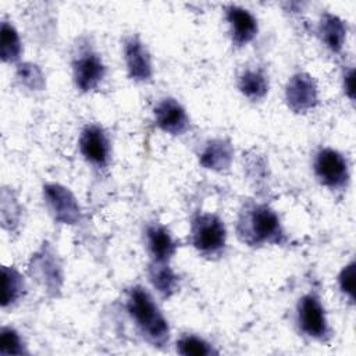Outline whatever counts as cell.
<instances>
[{
    "instance_id": "6da1fadb",
    "label": "cell",
    "mask_w": 356,
    "mask_h": 356,
    "mask_svg": "<svg viewBox=\"0 0 356 356\" xmlns=\"http://www.w3.org/2000/svg\"><path fill=\"white\" fill-rule=\"evenodd\" d=\"M239 241L252 248L284 245L288 241L280 216L266 203L248 200L242 204L236 218Z\"/></svg>"
},
{
    "instance_id": "7a4b0ae2",
    "label": "cell",
    "mask_w": 356,
    "mask_h": 356,
    "mask_svg": "<svg viewBox=\"0 0 356 356\" xmlns=\"http://www.w3.org/2000/svg\"><path fill=\"white\" fill-rule=\"evenodd\" d=\"M125 309L134 321L139 335L154 348H164L170 342L171 330L152 293L142 285H134L127 291Z\"/></svg>"
},
{
    "instance_id": "3957f363",
    "label": "cell",
    "mask_w": 356,
    "mask_h": 356,
    "mask_svg": "<svg viewBox=\"0 0 356 356\" xmlns=\"http://www.w3.org/2000/svg\"><path fill=\"white\" fill-rule=\"evenodd\" d=\"M191 245L209 260L218 259L227 249V227L214 213H197L191 221Z\"/></svg>"
},
{
    "instance_id": "277c9868",
    "label": "cell",
    "mask_w": 356,
    "mask_h": 356,
    "mask_svg": "<svg viewBox=\"0 0 356 356\" xmlns=\"http://www.w3.org/2000/svg\"><path fill=\"white\" fill-rule=\"evenodd\" d=\"M295 318L298 330L302 332V335L321 343L330 341L332 331L325 307L316 292H307L299 298Z\"/></svg>"
},
{
    "instance_id": "5b68a950",
    "label": "cell",
    "mask_w": 356,
    "mask_h": 356,
    "mask_svg": "<svg viewBox=\"0 0 356 356\" xmlns=\"http://www.w3.org/2000/svg\"><path fill=\"white\" fill-rule=\"evenodd\" d=\"M313 172L317 181L331 191H343L350 181L348 159L337 149L320 147L313 157Z\"/></svg>"
},
{
    "instance_id": "8992f818",
    "label": "cell",
    "mask_w": 356,
    "mask_h": 356,
    "mask_svg": "<svg viewBox=\"0 0 356 356\" xmlns=\"http://www.w3.org/2000/svg\"><path fill=\"white\" fill-rule=\"evenodd\" d=\"M72 81L75 88L82 93L93 92L106 78V64L102 56L89 46H79L72 61Z\"/></svg>"
},
{
    "instance_id": "52a82bcc",
    "label": "cell",
    "mask_w": 356,
    "mask_h": 356,
    "mask_svg": "<svg viewBox=\"0 0 356 356\" xmlns=\"http://www.w3.org/2000/svg\"><path fill=\"white\" fill-rule=\"evenodd\" d=\"M44 204L58 224L75 225L82 218V210L75 195L61 184L43 185Z\"/></svg>"
},
{
    "instance_id": "ba28073f",
    "label": "cell",
    "mask_w": 356,
    "mask_h": 356,
    "mask_svg": "<svg viewBox=\"0 0 356 356\" xmlns=\"http://www.w3.org/2000/svg\"><path fill=\"white\" fill-rule=\"evenodd\" d=\"M284 97L286 107L295 114H305L318 104V86L316 79L305 72L298 71L289 76L285 85Z\"/></svg>"
},
{
    "instance_id": "9c48e42d",
    "label": "cell",
    "mask_w": 356,
    "mask_h": 356,
    "mask_svg": "<svg viewBox=\"0 0 356 356\" xmlns=\"http://www.w3.org/2000/svg\"><path fill=\"white\" fill-rule=\"evenodd\" d=\"M78 147L88 164L96 168H106L111 159V142L99 124H88L79 134Z\"/></svg>"
},
{
    "instance_id": "30bf717a",
    "label": "cell",
    "mask_w": 356,
    "mask_h": 356,
    "mask_svg": "<svg viewBox=\"0 0 356 356\" xmlns=\"http://www.w3.org/2000/svg\"><path fill=\"white\" fill-rule=\"evenodd\" d=\"M122 57L131 81L145 83L153 78V60L146 43L138 35H129L122 43Z\"/></svg>"
},
{
    "instance_id": "8fae6325",
    "label": "cell",
    "mask_w": 356,
    "mask_h": 356,
    "mask_svg": "<svg viewBox=\"0 0 356 356\" xmlns=\"http://www.w3.org/2000/svg\"><path fill=\"white\" fill-rule=\"evenodd\" d=\"M154 124L171 136L185 135L191 128V118L186 108L174 97H163L153 108Z\"/></svg>"
},
{
    "instance_id": "7c38bea8",
    "label": "cell",
    "mask_w": 356,
    "mask_h": 356,
    "mask_svg": "<svg viewBox=\"0 0 356 356\" xmlns=\"http://www.w3.org/2000/svg\"><path fill=\"white\" fill-rule=\"evenodd\" d=\"M225 19L229 28L231 42L235 47H243L257 36L259 24L249 10L229 4L225 7Z\"/></svg>"
},
{
    "instance_id": "4fadbf2b",
    "label": "cell",
    "mask_w": 356,
    "mask_h": 356,
    "mask_svg": "<svg viewBox=\"0 0 356 356\" xmlns=\"http://www.w3.org/2000/svg\"><path fill=\"white\" fill-rule=\"evenodd\" d=\"M145 245L150 256V261L170 263L178 250V242L170 229L160 224L152 222L145 228Z\"/></svg>"
},
{
    "instance_id": "5bb4252c",
    "label": "cell",
    "mask_w": 356,
    "mask_h": 356,
    "mask_svg": "<svg viewBox=\"0 0 356 356\" xmlns=\"http://www.w3.org/2000/svg\"><path fill=\"white\" fill-rule=\"evenodd\" d=\"M234 161V146L227 138L209 139L199 152V164L216 172L228 171Z\"/></svg>"
},
{
    "instance_id": "9a60e30c",
    "label": "cell",
    "mask_w": 356,
    "mask_h": 356,
    "mask_svg": "<svg viewBox=\"0 0 356 356\" xmlns=\"http://www.w3.org/2000/svg\"><path fill=\"white\" fill-rule=\"evenodd\" d=\"M346 33L348 28L343 19L332 13L321 14L317 25V35L327 50L332 54H341L346 42Z\"/></svg>"
},
{
    "instance_id": "2e32d148",
    "label": "cell",
    "mask_w": 356,
    "mask_h": 356,
    "mask_svg": "<svg viewBox=\"0 0 356 356\" xmlns=\"http://www.w3.org/2000/svg\"><path fill=\"white\" fill-rule=\"evenodd\" d=\"M31 268H33V273L40 280L42 285L49 291H57L60 288L63 280L61 266L49 248L42 249L32 257Z\"/></svg>"
},
{
    "instance_id": "e0dca14e",
    "label": "cell",
    "mask_w": 356,
    "mask_h": 356,
    "mask_svg": "<svg viewBox=\"0 0 356 356\" xmlns=\"http://www.w3.org/2000/svg\"><path fill=\"white\" fill-rule=\"evenodd\" d=\"M147 277L154 291L164 299L174 296L181 286L179 275L172 270L170 263L150 261Z\"/></svg>"
},
{
    "instance_id": "ac0fdd59",
    "label": "cell",
    "mask_w": 356,
    "mask_h": 356,
    "mask_svg": "<svg viewBox=\"0 0 356 356\" xmlns=\"http://www.w3.org/2000/svg\"><path fill=\"white\" fill-rule=\"evenodd\" d=\"M268 89V75L260 67H248L238 76V90L250 102L263 100L267 96Z\"/></svg>"
},
{
    "instance_id": "d6986e66",
    "label": "cell",
    "mask_w": 356,
    "mask_h": 356,
    "mask_svg": "<svg viewBox=\"0 0 356 356\" xmlns=\"http://www.w3.org/2000/svg\"><path fill=\"white\" fill-rule=\"evenodd\" d=\"M1 281H3V295H1V307L7 309L14 306L25 293V280L22 274L10 266L1 267Z\"/></svg>"
},
{
    "instance_id": "ffe728a7",
    "label": "cell",
    "mask_w": 356,
    "mask_h": 356,
    "mask_svg": "<svg viewBox=\"0 0 356 356\" xmlns=\"http://www.w3.org/2000/svg\"><path fill=\"white\" fill-rule=\"evenodd\" d=\"M22 53V43L19 33L13 24L3 21L1 22V39H0V57L3 63H17Z\"/></svg>"
},
{
    "instance_id": "44dd1931",
    "label": "cell",
    "mask_w": 356,
    "mask_h": 356,
    "mask_svg": "<svg viewBox=\"0 0 356 356\" xmlns=\"http://www.w3.org/2000/svg\"><path fill=\"white\" fill-rule=\"evenodd\" d=\"M177 353L182 356H211L218 355V350L203 337L196 334H182L175 342Z\"/></svg>"
},
{
    "instance_id": "7402d4cb",
    "label": "cell",
    "mask_w": 356,
    "mask_h": 356,
    "mask_svg": "<svg viewBox=\"0 0 356 356\" xmlns=\"http://www.w3.org/2000/svg\"><path fill=\"white\" fill-rule=\"evenodd\" d=\"M26 345L21 334L8 325L0 328V355L1 356H21L28 355Z\"/></svg>"
},
{
    "instance_id": "603a6c76",
    "label": "cell",
    "mask_w": 356,
    "mask_h": 356,
    "mask_svg": "<svg viewBox=\"0 0 356 356\" xmlns=\"http://www.w3.org/2000/svg\"><path fill=\"white\" fill-rule=\"evenodd\" d=\"M17 79L21 86L31 92H39L44 88V75L33 63H19L17 65Z\"/></svg>"
},
{
    "instance_id": "cb8c5ba5",
    "label": "cell",
    "mask_w": 356,
    "mask_h": 356,
    "mask_svg": "<svg viewBox=\"0 0 356 356\" xmlns=\"http://www.w3.org/2000/svg\"><path fill=\"white\" fill-rule=\"evenodd\" d=\"M355 277H356V264H355V260H350L348 264H345L341 268L337 278L339 292L350 305L355 303Z\"/></svg>"
},
{
    "instance_id": "d4e9b609",
    "label": "cell",
    "mask_w": 356,
    "mask_h": 356,
    "mask_svg": "<svg viewBox=\"0 0 356 356\" xmlns=\"http://www.w3.org/2000/svg\"><path fill=\"white\" fill-rule=\"evenodd\" d=\"M342 88H343L345 96L350 102H353V99H355V70H353V67H349L348 70L343 71Z\"/></svg>"
}]
</instances>
